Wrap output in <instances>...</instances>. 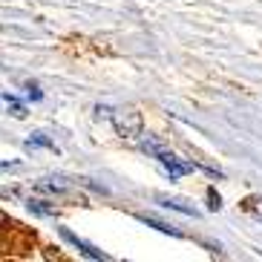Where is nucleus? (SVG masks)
Returning <instances> with one entry per match:
<instances>
[{"instance_id":"f257e3e1","label":"nucleus","mask_w":262,"mask_h":262,"mask_svg":"<svg viewBox=\"0 0 262 262\" xmlns=\"http://www.w3.org/2000/svg\"><path fill=\"white\" fill-rule=\"evenodd\" d=\"M110 121H113L116 133L121 136L124 141L139 139V136H141V130H144V118H141V113H139L136 107H121V110H113V116H110Z\"/></svg>"},{"instance_id":"f03ea898","label":"nucleus","mask_w":262,"mask_h":262,"mask_svg":"<svg viewBox=\"0 0 262 262\" xmlns=\"http://www.w3.org/2000/svg\"><path fill=\"white\" fill-rule=\"evenodd\" d=\"M58 233H61V239H67L72 248H78L81 254L86 256V259H95V262H107L110 259V254H104L101 248H95V245H90L86 239H81V236H75V233L70 231V228H58Z\"/></svg>"},{"instance_id":"7ed1b4c3","label":"nucleus","mask_w":262,"mask_h":262,"mask_svg":"<svg viewBox=\"0 0 262 262\" xmlns=\"http://www.w3.org/2000/svg\"><path fill=\"white\" fill-rule=\"evenodd\" d=\"M156 202L162 205V208H167V210H179V213H185V216H199V210L193 208L187 199H179V196H164V193H156Z\"/></svg>"},{"instance_id":"20e7f679","label":"nucleus","mask_w":262,"mask_h":262,"mask_svg":"<svg viewBox=\"0 0 262 262\" xmlns=\"http://www.w3.org/2000/svg\"><path fill=\"white\" fill-rule=\"evenodd\" d=\"M139 222H144V225H150V228H156L159 233H167V236H176V239H182L185 233L179 231V228H173V225H167V222H162V219H156V216H147V213H139L136 216Z\"/></svg>"},{"instance_id":"39448f33","label":"nucleus","mask_w":262,"mask_h":262,"mask_svg":"<svg viewBox=\"0 0 262 262\" xmlns=\"http://www.w3.org/2000/svg\"><path fill=\"white\" fill-rule=\"evenodd\" d=\"M239 208L245 210V213H251L254 219H259V222H262V196H245V199L239 202Z\"/></svg>"},{"instance_id":"423d86ee","label":"nucleus","mask_w":262,"mask_h":262,"mask_svg":"<svg viewBox=\"0 0 262 262\" xmlns=\"http://www.w3.org/2000/svg\"><path fill=\"white\" fill-rule=\"evenodd\" d=\"M26 208H29L35 216H55V208H47V202H40V199H29Z\"/></svg>"},{"instance_id":"0eeeda50","label":"nucleus","mask_w":262,"mask_h":262,"mask_svg":"<svg viewBox=\"0 0 262 262\" xmlns=\"http://www.w3.org/2000/svg\"><path fill=\"white\" fill-rule=\"evenodd\" d=\"M29 147H49V150H55V141H52V139H47L43 133H32Z\"/></svg>"},{"instance_id":"6e6552de","label":"nucleus","mask_w":262,"mask_h":262,"mask_svg":"<svg viewBox=\"0 0 262 262\" xmlns=\"http://www.w3.org/2000/svg\"><path fill=\"white\" fill-rule=\"evenodd\" d=\"M3 101H9V104H12V116H15V118H24V116H26V110L17 104L15 95H3Z\"/></svg>"},{"instance_id":"1a4fd4ad","label":"nucleus","mask_w":262,"mask_h":262,"mask_svg":"<svg viewBox=\"0 0 262 262\" xmlns=\"http://www.w3.org/2000/svg\"><path fill=\"white\" fill-rule=\"evenodd\" d=\"M208 208H210V210H219V208H222V196H219L213 187H208Z\"/></svg>"},{"instance_id":"9d476101","label":"nucleus","mask_w":262,"mask_h":262,"mask_svg":"<svg viewBox=\"0 0 262 262\" xmlns=\"http://www.w3.org/2000/svg\"><path fill=\"white\" fill-rule=\"evenodd\" d=\"M26 90H29V98H32V101H40V98H43V93H40L35 84H26Z\"/></svg>"},{"instance_id":"9b49d317","label":"nucleus","mask_w":262,"mask_h":262,"mask_svg":"<svg viewBox=\"0 0 262 262\" xmlns=\"http://www.w3.org/2000/svg\"><path fill=\"white\" fill-rule=\"evenodd\" d=\"M95 116H98V118H110V116H113V110H107V107H98V110H95Z\"/></svg>"},{"instance_id":"f8f14e48","label":"nucleus","mask_w":262,"mask_h":262,"mask_svg":"<svg viewBox=\"0 0 262 262\" xmlns=\"http://www.w3.org/2000/svg\"><path fill=\"white\" fill-rule=\"evenodd\" d=\"M20 167V162H0V170H15Z\"/></svg>"}]
</instances>
